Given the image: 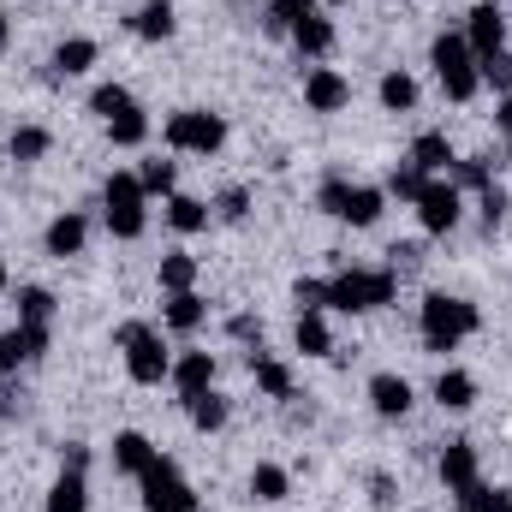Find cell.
I'll return each instance as SVG.
<instances>
[{
  "mask_svg": "<svg viewBox=\"0 0 512 512\" xmlns=\"http://www.w3.org/2000/svg\"><path fill=\"white\" fill-rule=\"evenodd\" d=\"M417 328H423V346H429V352H453V346H465V340L483 328V310H477L471 298L429 292V298H423V316H417Z\"/></svg>",
  "mask_w": 512,
  "mask_h": 512,
  "instance_id": "1",
  "label": "cell"
},
{
  "mask_svg": "<svg viewBox=\"0 0 512 512\" xmlns=\"http://www.w3.org/2000/svg\"><path fill=\"white\" fill-rule=\"evenodd\" d=\"M393 298H399V274L393 268H340L328 280V310H346V316L387 310Z\"/></svg>",
  "mask_w": 512,
  "mask_h": 512,
  "instance_id": "2",
  "label": "cell"
},
{
  "mask_svg": "<svg viewBox=\"0 0 512 512\" xmlns=\"http://www.w3.org/2000/svg\"><path fill=\"white\" fill-rule=\"evenodd\" d=\"M114 346L126 352V376L137 387H161L173 376V352L161 346V334H155L149 322H120V328H114Z\"/></svg>",
  "mask_w": 512,
  "mask_h": 512,
  "instance_id": "3",
  "label": "cell"
},
{
  "mask_svg": "<svg viewBox=\"0 0 512 512\" xmlns=\"http://www.w3.org/2000/svg\"><path fill=\"white\" fill-rule=\"evenodd\" d=\"M429 66H435V78H441L447 102H471V96L483 90V78H477V54H471L465 30H441V36H435V48H429Z\"/></svg>",
  "mask_w": 512,
  "mask_h": 512,
  "instance_id": "4",
  "label": "cell"
},
{
  "mask_svg": "<svg viewBox=\"0 0 512 512\" xmlns=\"http://www.w3.org/2000/svg\"><path fill=\"white\" fill-rule=\"evenodd\" d=\"M167 149H179V155H215L221 143H227V120L221 114H209V108H179V114H167Z\"/></svg>",
  "mask_w": 512,
  "mask_h": 512,
  "instance_id": "5",
  "label": "cell"
},
{
  "mask_svg": "<svg viewBox=\"0 0 512 512\" xmlns=\"http://www.w3.org/2000/svg\"><path fill=\"white\" fill-rule=\"evenodd\" d=\"M149 197H143V185H137V173H114L108 185H102V215H108V233L114 239H143V227H149V209H143Z\"/></svg>",
  "mask_w": 512,
  "mask_h": 512,
  "instance_id": "6",
  "label": "cell"
},
{
  "mask_svg": "<svg viewBox=\"0 0 512 512\" xmlns=\"http://www.w3.org/2000/svg\"><path fill=\"white\" fill-rule=\"evenodd\" d=\"M137 489H143V512H197V495H191V483L179 477V465H173L167 453H155V459L143 465Z\"/></svg>",
  "mask_w": 512,
  "mask_h": 512,
  "instance_id": "7",
  "label": "cell"
},
{
  "mask_svg": "<svg viewBox=\"0 0 512 512\" xmlns=\"http://www.w3.org/2000/svg\"><path fill=\"white\" fill-rule=\"evenodd\" d=\"M411 209H417V227L441 239V233H453V227H459V215H465V191H459L453 179H429V185L417 191V203H411Z\"/></svg>",
  "mask_w": 512,
  "mask_h": 512,
  "instance_id": "8",
  "label": "cell"
},
{
  "mask_svg": "<svg viewBox=\"0 0 512 512\" xmlns=\"http://www.w3.org/2000/svg\"><path fill=\"white\" fill-rule=\"evenodd\" d=\"M48 322H18V328H6L0 334V376H18L24 364H36L42 352H48Z\"/></svg>",
  "mask_w": 512,
  "mask_h": 512,
  "instance_id": "9",
  "label": "cell"
},
{
  "mask_svg": "<svg viewBox=\"0 0 512 512\" xmlns=\"http://www.w3.org/2000/svg\"><path fill=\"white\" fill-rule=\"evenodd\" d=\"M352 102V78L346 72H334V66H310L304 72V108L310 114H340Z\"/></svg>",
  "mask_w": 512,
  "mask_h": 512,
  "instance_id": "10",
  "label": "cell"
},
{
  "mask_svg": "<svg viewBox=\"0 0 512 512\" xmlns=\"http://www.w3.org/2000/svg\"><path fill=\"white\" fill-rule=\"evenodd\" d=\"M459 30H465V42H471L477 60L507 48V18H501V6H471V18H465Z\"/></svg>",
  "mask_w": 512,
  "mask_h": 512,
  "instance_id": "11",
  "label": "cell"
},
{
  "mask_svg": "<svg viewBox=\"0 0 512 512\" xmlns=\"http://www.w3.org/2000/svg\"><path fill=\"white\" fill-rule=\"evenodd\" d=\"M435 471H441V483L459 495V489H471V483H483V459H477V447L471 441H447L441 447V459H435Z\"/></svg>",
  "mask_w": 512,
  "mask_h": 512,
  "instance_id": "12",
  "label": "cell"
},
{
  "mask_svg": "<svg viewBox=\"0 0 512 512\" xmlns=\"http://www.w3.org/2000/svg\"><path fill=\"white\" fill-rule=\"evenodd\" d=\"M405 161H411V167H417L423 179H441V173H447V167H453L459 155H453V143H447V131H423V137H417V143L405 149Z\"/></svg>",
  "mask_w": 512,
  "mask_h": 512,
  "instance_id": "13",
  "label": "cell"
},
{
  "mask_svg": "<svg viewBox=\"0 0 512 512\" xmlns=\"http://www.w3.org/2000/svg\"><path fill=\"white\" fill-rule=\"evenodd\" d=\"M387 209V191L382 185H346V203H340V215L334 221H346V227H376Z\"/></svg>",
  "mask_w": 512,
  "mask_h": 512,
  "instance_id": "14",
  "label": "cell"
},
{
  "mask_svg": "<svg viewBox=\"0 0 512 512\" xmlns=\"http://www.w3.org/2000/svg\"><path fill=\"white\" fill-rule=\"evenodd\" d=\"M84 239H90V221H84L78 209H66V215H54V221H48V233H42V245H48V256H60V262H66V256H78V251H84Z\"/></svg>",
  "mask_w": 512,
  "mask_h": 512,
  "instance_id": "15",
  "label": "cell"
},
{
  "mask_svg": "<svg viewBox=\"0 0 512 512\" xmlns=\"http://www.w3.org/2000/svg\"><path fill=\"white\" fill-rule=\"evenodd\" d=\"M292 48L304 54V60H322V54H334V18L316 6L310 18H298L292 24Z\"/></svg>",
  "mask_w": 512,
  "mask_h": 512,
  "instance_id": "16",
  "label": "cell"
},
{
  "mask_svg": "<svg viewBox=\"0 0 512 512\" xmlns=\"http://www.w3.org/2000/svg\"><path fill=\"white\" fill-rule=\"evenodd\" d=\"M167 382L179 387L185 399H191V393H203V387H215V352H179Z\"/></svg>",
  "mask_w": 512,
  "mask_h": 512,
  "instance_id": "17",
  "label": "cell"
},
{
  "mask_svg": "<svg viewBox=\"0 0 512 512\" xmlns=\"http://www.w3.org/2000/svg\"><path fill=\"white\" fill-rule=\"evenodd\" d=\"M42 512H90V477H84V471H72V465H60V477H54L48 507H42Z\"/></svg>",
  "mask_w": 512,
  "mask_h": 512,
  "instance_id": "18",
  "label": "cell"
},
{
  "mask_svg": "<svg viewBox=\"0 0 512 512\" xmlns=\"http://www.w3.org/2000/svg\"><path fill=\"white\" fill-rule=\"evenodd\" d=\"M292 340H298V352H304V358H334V328H328V316H322V310H298Z\"/></svg>",
  "mask_w": 512,
  "mask_h": 512,
  "instance_id": "19",
  "label": "cell"
},
{
  "mask_svg": "<svg viewBox=\"0 0 512 512\" xmlns=\"http://www.w3.org/2000/svg\"><path fill=\"white\" fill-rule=\"evenodd\" d=\"M370 405H376V417H405L411 411V382L393 376V370L370 376Z\"/></svg>",
  "mask_w": 512,
  "mask_h": 512,
  "instance_id": "20",
  "label": "cell"
},
{
  "mask_svg": "<svg viewBox=\"0 0 512 512\" xmlns=\"http://www.w3.org/2000/svg\"><path fill=\"white\" fill-rule=\"evenodd\" d=\"M161 322H167L173 334H197V328L209 322V304H203L197 292H167V310H161Z\"/></svg>",
  "mask_w": 512,
  "mask_h": 512,
  "instance_id": "21",
  "label": "cell"
},
{
  "mask_svg": "<svg viewBox=\"0 0 512 512\" xmlns=\"http://www.w3.org/2000/svg\"><path fill=\"white\" fill-rule=\"evenodd\" d=\"M131 30H137L143 42H167V36L179 30V18H173V0H143V6L131 12Z\"/></svg>",
  "mask_w": 512,
  "mask_h": 512,
  "instance_id": "22",
  "label": "cell"
},
{
  "mask_svg": "<svg viewBox=\"0 0 512 512\" xmlns=\"http://www.w3.org/2000/svg\"><path fill=\"white\" fill-rule=\"evenodd\" d=\"M435 405L441 411H471L477 405V376L471 370H441L435 376Z\"/></svg>",
  "mask_w": 512,
  "mask_h": 512,
  "instance_id": "23",
  "label": "cell"
},
{
  "mask_svg": "<svg viewBox=\"0 0 512 512\" xmlns=\"http://www.w3.org/2000/svg\"><path fill=\"white\" fill-rule=\"evenodd\" d=\"M96 60H102V48H96L90 36H66V42L54 48V72H60V78H84Z\"/></svg>",
  "mask_w": 512,
  "mask_h": 512,
  "instance_id": "24",
  "label": "cell"
},
{
  "mask_svg": "<svg viewBox=\"0 0 512 512\" xmlns=\"http://www.w3.org/2000/svg\"><path fill=\"white\" fill-rule=\"evenodd\" d=\"M209 215H215V209H209L203 197H179V191L167 197V227H173V233H185V239H191V233H203V227H209Z\"/></svg>",
  "mask_w": 512,
  "mask_h": 512,
  "instance_id": "25",
  "label": "cell"
},
{
  "mask_svg": "<svg viewBox=\"0 0 512 512\" xmlns=\"http://www.w3.org/2000/svg\"><path fill=\"white\" fill-rule=\"evenodd\" d=\"M48 149H54V131H48V126H12V137H6V155H12L18 167L42 161Z\"/></svg>",
  "mask_w": 512,
  "mask_h": 512,
  "instance_id": "26",
  "label": "cell"
},
{
  "mask_svg": "<svg viewBox=\"0 0 512 512\" xmlns=\"http://www.w3.org/2000/svg\"><path fill=\"white\" fill-rule=\"evenodd\" d=\"M155 459V447H149V435H137V429H120L114 435V471H126V477H143V465Z\"/></svg>",
  "mask_w": 512,
  "mask_h": 512,
  "instance_id": "27",
  "label": "cell"
},
{
  "mask_svg": "<svg viewBox=\"0 0 512 512\" xmlns=\"http://www.w3.org/2000/svg\"><path fill=\"white\" fill-rule=\"evenodd\" d=\"M251 376H256V387H262L268 399H292V370H286L280 358H268L262 346L251 352Z\"/></svg>",
  "mask_w": 512,
  "mask_h": 512,
  "instance_id": "28",
  "label": "cell"
},
{
  "mask_svg": "<svg viewBox=\"0 0 512 512\" xmlns=\"http://www.w3.org/2000/svg\"><path fill=\"white\" fill-rule=\"evenodd\" d=\"M155 280H161V292H191V286H197V256L191 251H167L161 256V268H155Z\"/></svg>",
  "mask_w": 512,
  "mask_h": 512,
  "instance_id": "29",
  "label": "cell"
},
{
  "mask_svg": "<svg viewBox=\"0 0 512 512\" xmlns=\"http://www.w3.org/2000/svg\"><path fill=\"white\" fill-rule=\"evenodd\" d=\"M251 495L262 501V507L286 501V495H292V471H286V465H268V459H262V465L251 471Z\"/></svg>",
  "mask_w": 512,
  "mask_h": 512,
  "instance_id": "30",
  "label": "cell"
},
{
  "mask_svg": "<svg viewBox=\"0 0 512 512\" xmlns=\"http://www.w3.org/2000/svg\"><path fill=\"white\" fill-rule=\"evenodd\" d=\"M185 411H191V423H197L203 435H215V429H227V399H221L215 387H203V393H191V399H185Z\"/></svg>",
  "mask_w": 512,
  "mask_h": 512,
  "instance_id": "31",
  "label": "cell"
},
{
  "mask_svg": "<svg viewBox=\"0 0 512 512\" xmlns=\"http://www.w3.org/2000/svg\"><path fill=\"white\" fill-rule=\"evenodd\" d=\"M382 108L387 114H411V108H417V78H411V72H399V66L382 72Z\"/></svg>",
  "mask_w": 512,
  "mask_h": 512,
  "instance_id": "32",
  "label": "cell"
},
{
  "mask_svg": "<svg viewBox=\"0 0 512 512\" xmlns=\"http://www.w3.org/2000/svg\"><path fill=\"white\" fill-rule=\"evenodd\" d=\"M108 137H114V149H137V143L149 137V114L131 102L126 114H114V120H108Z\"/></svg>",
  "mask_w": 512,
  "mask_h": 512,
  "instance_id": "33",
  "label": "cell"
},
{
  "mask_svg": "<svg viewBox=\"0 0 512 512\" xmlns=\"http://www.w3.org/2000/svg\"><path fill=\"white\" fill-rule=\"evenodd\" d=\"M447 179H453L459 191H489V185H495V167H489V155H471V161H453Z\"/></svg>",
  "mask_w": 512,
  "mask_h": 512,
  "instance_id": "34",
  "label": "cell"
},
{
  "mask_svg": "<svg viewBox=\"0 0 512 512\" xmlns=\"http://www.w3.org/2000/svg\"><path fill=\"white\" fill-rule=\"evenodd\" d=\"M173 179H179V167H173V161H161V155L137 167V185H143V197H173Z\"/></svg>",
  "mask_w": 512,
  "mask_h": 512,
  "instance_id": "35",
  "label": "cell"
},
{
  "mask_svg": "<svg viewBox=\"0 0 512 512\" xmlns=\"http://www.w3.org/2000/svg\"><path fill=\"white\" fill-rule=\"evenodd\" d=\"M54 292L48 286H18V322H54Z\"/></svg>",
  "mask_w": 512,
  "mask_h": 512,
  "instance_id": "36",
  "label": "cell"
},
{
  "mask_svg": "<svg viewBox=\"0 0 512 512\" xmlns=\"http://www.w3.org/2000/svg\"><path fill=\"white\" fill-rule=\"evenodd\" d=\"M310 12H316V0H268V18H262V24H268L274 36H292V24L310 18Z\"/></svg>",
  "mask_w": 512,
  "mask_h": 512,
  "instance_id": "37",
  "label": "cell"
},
{
  "mask_svg": "<svg viewBox=\"0 0 512 512\" xmlns=\"http://www.w3.org/2000/svg\"><path fill=\"white\" fill-rule=\"evenodd\" d=\"M423 185H429V179H423V173H417V167H411V161H393V167H387V197H399V203H417V191H423Z\"/></svg>",
  "mask_w": 512,
  "mask_h": 512,
  "instance_id": "38",
  "label": "cell"
},
{
  "mask_svg": "<svg viewBox=\"0 0 512 512\" xmlns=\"http://www.w3.org/2000/svg\"><path fill=\"white\" fill-rule=\"evenodd\" d=\"M126 108H131V90H126V84H96V90H90V114L114 120V114H126Z\"/></svg>",
  "mask_w": 512,
  "mask_h": 512,
  "instance_id": "39",
  "label": "cell"
},
{
  "mask_svg": "<svg viewBox=\"0 0 512 512\" xmlns=\"http://www.w3.org/2000/svg\"><path fill=\"white\" fill-rule=\"evenodd\" d=\"M477 78H483V84H495L501 96H512V54H507V48H501V54H483V60H477Z\"/></svg>",
  "mask_w": 512,
  "mask_h": 512,
  "instance_id": "40",
  "label": "cell"
},
{
  "mask_svg": "<svg viewBox=\"0 0 512 512\" xmlns=\"http://www.w3.org/2000/svg\"><path fill=\"white\" fill-rule=\"evenodd\" d=\"M215 215H221V221H233V227H239V221H245V215H251V191H245V185H233V191H221V203H215Z\"/></svg>",
  "mask_w": 512,
  "mask_h": 512,
  "instance_id": "41",
  "label": "cell"
},
{
  "mask_svg": "<svg viewBox=\"0 0 512 512\" xmlns=\"http://www.w3.org/2000/svg\"><path fill=\"white\" fill-rule=\"evenodd\" d=\"M346 185H352V179L328 173V179H322V191H316V209H322V215H340V203H346Z\"/></svg>",
  "mask_w": 512,
  "mask_h": 512,
  "instance_id": "42",
  "label": "cell"
},
{
  "mask_svg": "<svg viewBox=\"0 0 512 512\" xmlns=\"http://www.w3.org/2000/svg\"><path fill=\"white\" fill-rule=\"evenodd\" d=\"M501 221H507V191H501V185H489V191H483V227L495 233Z\"/></svg>",
  "mask_w": 512,
  "mask_h": 512,
  "instance_id": "43",
  "label": "cell"
},
{
  "mask_svg": "<svg viewBox=\"0 0 512 512\" xmlns=\"http://www.w3.org/2000/svg\"><path fill=\"white\" fill-rule=\"evenodd\" d=\"M292 298H298V310H322L328 304V280H298Z\"/></svg>",
  "mask_w": 512,
  "mask_h": 512,
  "instance_id": "44",
  "label": "cell"
},
{
  "mask_svg": "<svg viewBox=\"0 0 512 512\" xmlns=\"http://www.w3.org/2000/svg\"><path fill=\"white\" fill-rule=\"evenodd\" d=\"M24 411V387H18V376H0V417H18Z\"/></svg>",
  "mask_w": 512,
  "mask_h": 512,
  "instance_id": "45",
  "label": "cell"
},
{
  "mask_svg": "<svg viewBox=\"0 0 512 512\" xmlns=\"http://www.w3.org/2000/svg\"><path fill=\"white\" fill-rule=\"evenodd\" d=\"M489 501H495V489H489V483H471V489H459V512H483Z\"/></svg>",
  "mask_w": 512,
  "mask_h": 512,
  "instance_id": "46",
  "label": "cell"
},
{
  "mask_svg": "<svg viewBox=\"0 0 512 512\" xmlns=\"http://www.w3.org/2000/svg\"><path fill=\"white\" fill-rule=\"evenodd\" d=\"M227 334H233V340H251V346H262V322H256V316H233V322H227Z\"/></svg>",
  "mask_w": 512,
  "mask_h": 512,
  "instance_id": "47",
  "label": "cell"
},
{
  "mask_svg": "<svg viewBox=\"0 0 512 512\" xmlns=\"http://www.w3.org/2000/svg\"><path fill=\"white\" fill-rule=\"evenodd\" d=\"M370 501H376V507H393V501H399V495H393V477H387V471H376V477H370Z\"/></svg>",
  "mask_w": 512,
  "mask_h": 512,
  "instance_id": "48",
  "label": "cell"
},
{
  "mask_svg": "<svg viewBox=\"0 0 512 512\" xmlns=\"http://www.w3.org/2000/svg\"><path fill=\"white\" fill-rule=\"evenodd\" d=\"M60 465H72V471H90V447H84V441H72V447L60 453Z\"/></svg>",
  "mask_w": 512,
  "mask_h": 512,
  "instance_id": "49",
  "label": "cell"
},
{
  "mask_svg": "<svg viewBox=\"0 0 512 512\" xmlns=\"http://www.w3.org/2000/svg\"><path fill=\"white\" fill-rule=\"evenodd\" d=\"M495 131H507L512 137V96H501V108H495Z\"/></svg>",
  "mask_w": 512,
  "mask_h": 512,
  "instance_id": "50",
  "label": "cell"
},
{
  "mask_svg": "<svg viewBox=\"0 0 512 512\" xmlns=\"http://www.w3.org/2000/svg\"><path fill=\"white\" fill-rule=\"evenodd\" d=\"M483 512H512V489H495V501H489Z\"/></svg>",
  "mask_w": 512,
  "mask_h": 512,
  "instance_id": "51",
  "label": "cell"
},
{
  "mask_svg": "<svg viewBox=\"0 0 512 512\" xmlns=\"http://www.w3.org/2000/svg\"><path fill=\"white\" fill-rule=\"evenodd\" d=\"M6 36H12V24H6V12H0V48H6Z\"/></svg>",
  "mask_w": 512,
  "mask_h": 512,
  "instance_id": "52",
  "label": "cell"
},
{
  "mask_svg": "<svg viewBox=\"0 0 512 512\" xmlns=\"http://www.w3.org/2000/svg\"><path fill=\"white\" fill-rule=\"evenodd\" d=\"M0 292H6V256H0Z\"/></svg>",
  "mask_w": 512,
  "mask_h": 512,
  "instance_id": "53",
  "label": "cell"
},
{
  "mask_svg": "<svg viewBox=\"0 0 512 512\" xmlns=\"http://www.w3.org/2000/svg\"><path fill=\"white\" fill-rule=\"evenodd\" d=\"M322 6H352V0H322Z\"/></svg>",
  "mask_w": 512,
  "mask_h": 512,
  "instance_id": "54",
  "label": "cell"
},
{
  "mask_svg": "<svg viewBox=\"0 0 512 512\" xmlns=\"http://www.w3.org/2000/svg\"><path fill=\"white\" fill-rule=\"evenodd\" d=\"M477 6H501V0H477Z\"/></svg>",
  "mask_w": 512,
  "mask_h": 512,
  "instance_id": "55",
  "label": "cell"
},
{
  "mask_svg": "<svg viewBox=\"0 0 512 512\" xmlns=\"http://www.w3.org/2000/svg\"><path fill=\"white\" fill-rule=\"evenodd\" d=\"M507 143H512V137H507Z\"/></svg>",
  "mask_w": 512,
  "mask_h": 512,
  "instance_id": "56",
  "label": "cell"
}]
</instances>
